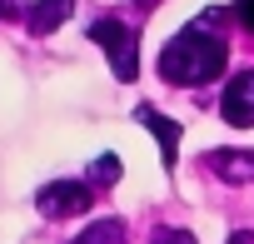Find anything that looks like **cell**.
I'll list each match as a JSON object with an SVG mask.
<instances>
[{
    "label": "cell",
    "mask_w": 254,
    "mask_h": 244,
    "mask_svg": "<svg viewBox=\"0 0 254 244\" xmlns=\"http://www.w3.org/2000/svg\"><path fill=\"white\" fill-rule=\"evenodd\" d=\"M224 60H229V45L219 35H204L199 25H190L160 50V80H170V85H209V80H219Z\"/></svg>",
    "instance_id": "6da1fadb"
},
{
    "label": "cell",
    "mask_w": 254,
    "mask_h": 244,
    "mask_svg": "<svg viewBox=\"0 0 254 244\" xmlns=\"http://www.w3.org/2000/svg\"><path fill=\"white\" fill-rule=\"evenodd\" d=\"M90 40L110 55V65H115V80H125L130 85L135 75H140V30L135 25H125V20H95L90 25Z\"/></svg>",
    "instance_id": "7a4b0ae2"
},
{
    "label": "cell",
    "mask_w": 254,
    "mask_h": 244,
    "mask_svg": "<svg viewBox=\"0 0 254 244\" xmlns=\"http://www.w3.org/2000/svg\"><path fill=\"white\" fill-rule=\"evenodd\" d=\"M90 204H95L90 180H55V184H45V189L35 194V209H40L45 219H75V214H85Z\"/></svg>",
    "instance_id": "3957f363"
},
{
    "label": "cell",
    "mask_w": 254,
    "mask_h": 244,
    "mask_svg": "<svg viewBox=\"0 0 254 244\" xmlns=\"http://www.w3.org/2000/svg\"><path fill=\"white\" fill-rule=\"evenodd\" d=\"M135 120H140V125L160 140V165L175 175V165H180V140H185V125H180V120H170V115H160L155 105H140L135 110Z\"/></svg>",
    "instance_id": "277c9868"
},
{
    "label": "cell",
    "mask_w": 254,
    "mask_h": 244,
    "mask_svg": "<svg viewBox=\"0 0 254 244\" xmlns=\"http://www.w3.org/2000/svg\"><path fill=\"white\" fill-rule=\"evenodd\" d=\"M219 115L229 120V125H239V130H249V125H254V70H239V75L224 85Z\"/></svg>",
    "instance_id": "5b68a950"
},
{
    "label": "cell",
    "mask_w": 254,
    "mask_h": 244,
    "mask_svg": "<svg viewBox=\"0 0 254 244\" xmlns=\"http://www.w3.org/2000/svg\"><path fill=\"white\" fill-rule=\"evenodd\" d=\"M70 10H75V0H35L25 10V25H30V35H50L70 20Z\"/></svg>",
    "instance_id": "8992f818"
},
{
    "label": "cell",
    "mask_w": 254,
    "mask_h": 244,
    "mask_svg": "<svg viewBox=\"0 0 254 244\" xmlns=\"http://www.w3.org/2000/svg\"><path fill=\"white\" fill-rule=\"evenodd\" d=\"M209 170L219 180H229V184H249L254 180V155L249 150H214L209 155Z\"/></svg>",
    "instance_id": "52a82bcc"
},
{
    "label": "cell",
    "mask_w": 254,
    "mask_h": 244,
    "mask_svg": "<svg viewBox=\"0 0 254 244\" xmlns=\"http://www.w3.org/2000/svg\"><path fill=\"white\" fill-rule=\"evenodd\" d=\"M70 244H125V224L120 219H95L80 239H70Z\"/></svg>",
    "instance_id": "ba28073f"
},
{
    "label": "cell",
    "mask_w": 254,
    "mask_h": 244,
    "mask_svg": "<svg viewBox=\"0 0 254 244\" xmlns=\"http://www.w3.org/2000/svg\"><path fill=\"white\" fill-rule=\"evenodd\" d=\"M125 175V165H120V155H100L95 165H90V184H115Z\"/></svg>",
    "instance_id": "9c48e42d"
},
{
    "label": "cell",
    "mask_w": 254,
    "mask_h": 244,
    "mask_svg": "<svg viewBox=\"0 0 254 244\" xmlns=\"http://www.w3.org/2000/svg\"><path fill=\"white\" fill-rule=\"evenodd\" d=\"M15 15H25V0H0V20H15Z\"/></svg>",
    "instance_id": "30bf717a"
},
{
    "label": "cell",
    "mask_w": 254,
    "mask_h": 244,
    "mask_svg": "<svg viewBox=\"0 0 254 244\" xmlns=\"http://www.w3.org/2000/svg\"><path fill=\"white\" fill-rule=\"evenodd\" d=\"M160 244H194V234H185V229H165Z\"/></svg>",
    "instance_id": "8fae6325"
},
{
    "label": "cell",
    "mask_w": 254,
    "mask_h": 244,
    "mask_svg": "<svg viewBox=\"0 0 254 244\" xmlns=\"http://www.w3.org/2000/svg\"><path fill=\"white\" fill-rule=\"evenodd\" d=\"M234 10H239V20H244V25L254 30V0H239V5H234Z\"/></svg>",
    "instance_id": "7c38bea8"
}]
</instances>
